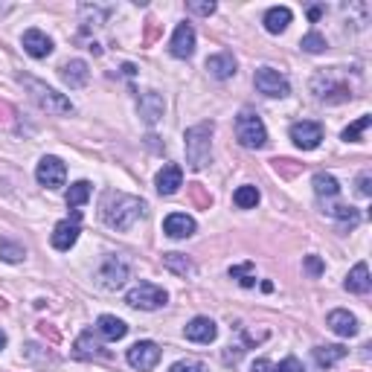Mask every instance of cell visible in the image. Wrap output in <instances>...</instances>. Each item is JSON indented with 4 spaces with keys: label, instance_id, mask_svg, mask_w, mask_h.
Instances as JSON below:
<instances>
[{
    "label": "cell",
    "instance_id": "cell-28",
    "mask_svg": "<svg viewBox=\"0 0 372 372\" xmlns=\"http://www.w3.org/2000/svg\"><path fill=\"white\" fill-rule=\"evenodd\" d=\"M163 265H166L169 271H175L177 277H189V273L195 271V265H192L184 253H163Z\"/></svg>",
    "mask_w": 372,
    "mask_h": 372
},
{
    "label": "cell",
    "instance_id": "cell-35",
    "mask_svg": "<svg viewBox=\"0 0 372 372\" xmlns=\"http://www.w3.org/2000/svg\"><path fill=\"white\" fill-rule=\"evenodd\" d=\"M169 372H210L206 369V364H201V361H177V364H172V369Z\"/></svg>",
    "mask_w": 372,
    "mask_h": 372
},
{
    "label": "cell",
    "instance_id": "cell-22",
    "mask_svg": "<svg viewBox=\"0 0 372 372\" xmlns=\"http://www.w3.org/2000/svg\"><path fill=\"white\" fill-rule=\"evenodd\" d=\"M96 332H99L105 340H122L128 335V326L114 314H102L99 320H96Z\"/></svg>",
    "mask_w": 372,
    "mask_h": 372
},
{
    "label": "cell",
    "instance_id": "cell-18",
    "mask_svg": "<svg viewBox=\"0 0 372 372\" xmlns=\"http://www.w3.org/2000/svg\"><path fill=\"white\" fill-rule=\"evenodd\" d=\"M23 50L30 52L32 59H47L52 52V41L41 30H26L23 32Z\"/></svg>",
    "mask_w": 372,
    "mask_h": 372
},
{
    "label": "cell",
    "instance_id": "cell-27",
    "mask_svg": "<svg viewBox=\"0 0 372 372\" xmlns=\"http://www.w3.org/2000/svg\"><path fill=\"white\" fill-rule=\"evenodd\" d=\"M90 201V184L88 181H76L70 189H67V206L70 210H79L81 204Z\"/></svg>",
    "mask_w": 372,
    "mask_h": 372
},
{
    "label": "cell",
    "instance_id": "cell-4",
    "mask_svg": "<svg viewBox=\"0 0 372 372\" xmlns=\"http://www.w3.org/2000/svg\"><path fill=\"white\" fill-rule=\"evenodd\" d=\"M236 137L244 148H262L268 143V131L262 117L256 111H242L236 117Z\"/></svg>",
    "mask_w": 372,
    "mask_h": 372
},
{
    "label": "cell",
    "instance_id": "cell-9",
    "mask_svg": "<svg viewBox=\"0 0 372 372\" xmlns=\"http://www.w3.org/2000/svg\"><path fill=\"white\" fill-rule=\"evenodd\" d=\"M128 364L134 369H140V372H148V369H155L157 361H160V346L155 340H137L134 346L128 349Z\"/></svg>",
    "mask_w": 372,
    "mask_h": 372
},
{
    "label": "cell",
    "instance_id": "cell-10",
    "mask_svg": "<svg viewBox=\"0 0 372 372\" xmlns=\"http://www.w3.org/2000/svg\"><path fill=\"white\" fill-rule=\"evenodd\" d=\"M291 140L302 151H314L317 146L323 143V126H320V122H311V119L294 122V126H291Z\"/></svg>",
    "mask_w": 372,
    "mask_h": 372
},
{
    "label": "cell",
    "instance_id": "cell-36",
    "mask_svg": "<svg viewBox=\"0 0 372 372\" xmlns=\"http://www.w3.org/2000/svg\"><path fill=\"white\" fill-rule=\"evenodd\" d=\"M186 9L195 12V15H213L215 3H213V0H206V3H198V0H192V3H186Z\"/></svg>",
    "mask_w": 372,
    "mask_h": 372
},
{
    "label": "cell",
    "instance_id": "cell-8",
    "mask_svg": "<svg viewBox=\"0 0 372 372\" xmlns=\"http://www.w3.org/2000/svg\"><path fill=\"white\" fill-rule=\"evenodd\" d=\"M35 177H38V184L41 186H47V189H61L64 181H67V166L59 160V157H41L38 163V169H35Z\"/></svg>",
    "mask_w": 372,
    "mask_h": 372
},
{
    "label": "cell",
    "instance_id": "cell-42",
    "mask_svg": "<svg viewBox=\"0 0 372 372\" xmlns=\"http://www.w3.org/2000/svg\"><path fill=\"white\" fill-rule=\"evenodd\" d=\"M3 346H6V335H3V332H0V349H3Z\"/></svg>",
    "mask_w": 372,
    "mask_h": 372
},
{
    "label": "cell",
    "instance_id": "cell-34",
    "mask_svg": "<svg viewBox=\"0 0 372 372\" xmlns=\"http://www.w3.org/2000/svg\"><path fill=\"white\" fill-rule=\"evenodd\" d=\"M251 268H253L251 262H244L242 268H230V277H233V280H236V277H242L239 282H242L244 288H253V285H256V280H253V277H247V273H251Z\"/></svg>",
    "mask_w": 372,
    "mask_h": 372
},
{
    "label": "cell",
    "instance_id": "cell-30",
    "mask_svg": "<svg viewBox=\"0 0 372 372\" xmlns=\"http://www.w3.org/2000/svg\"><path fill=\"white\" fill-rule=\"evenodd\" d=\"M326 213L340 218V222L349 224V227H358V222H361V213H358L355 206H326Z\"/></svg>",
    "mask_w": 372,
    "mask_h": 372
},
{
    "label": "cell",
    "instance_id": "cell-5",
    "mask_svg": "<svg viewBox=\"0 0 372 372\" xmlns=\"http://www.w3.org/2000/svg\"><path fill=\"white\" fill-rule=\"evenodd\" d=\"M166 300H169V294L163 291L160 285H155V282H140L137 288H131L128 297H126L128 306L131 309H140V311L163 309V306H166Z\"/></svg>",
    "mask_w": 372,
    "mask_h": 372
},
{
    "label": "cell",
    "instance_id": "cell-41",
    "mask_svg": "<svg viewBox=\"0 0 372 372\" xmlns=\"http://www.w3.org/2000/svg\"><path fill=\"white\" fill-rule=\"evenodd\" d=\"M320 15H323V6H314V9H309V18H311V21H317Z\"/></svg>",
    "mask_w": 372,
    "mask_h": 372
},
{
    "label": "cell",
    "instance_id": "cell-38",
    "mask_svg": "<svg viewBox=\"0 0 372 372\" xmlns=\"http://www.w3.org/2000/svg\"><path fill=\"white\" fill-rule=\"evenodd\" d=\"M358 192H361L364 198L372 195V175L369 172H361V177H358Z\"/></svg>",
    "mask_w": 372,
    "mask_h": 372
},
{
    "label": "cell",
    "instance_id": "cell-16",
    "mask_svg": "<svg viewBox=\"0 0 372 372\" xmlns=\"http://www.w3.org/2000/svg\"><path fill=\"white\" fill-rule=\"evenodd\" d=\"M163 233H166L169 239H189L192 233H195V218H189L186 213H172V215H166V222H163Z\"/></svg>",
    "mask_w": 372,
    "mask_h": 372
},
{
    "label": "cell",
    "instance_id": "cell-25",
    "mask_svg": "<svg viewBox=\"0 0 372 372\" xmlns=\"http://www.w3.org/2000/svg\"><path fill=\"white\" fill-rule=\"evenodd\" d=\"M314 192H317V198H337L340 195L337 177L329 175V172H317L314 175Z\"/></svg>",
    "mask_w": 372,
    "mask_h": 372
},
{
    "label": "cell",
    "instance_id": "cell-7",
    "mask_svg": "<svg viewBox=\"0 0 372 372\" xmlns=\"http://www.w3.org/2000/svg\"><path fill=\"white\" fill-rule=\"evenodd\" d=\"M96 280H99V285L108 288V291H119L128 280V262L122 256H108L102 262L99 273H96Z\"/></svg>",
    "mask_w": 372,
    "mask_h": 372
},
{
    "label": "cell",
    "instance_id": "cell-12",
    "mask_svg": "<svg viewBox=\"0 0 372 372\" xmlns=\"http://www.w3.org/2000/svg\"><path fill=\"white\" fill-rule=\"evenodd\" d=\"M169 50L175 59H192V52H195V30H192L189 23H181L172 35Z\"/></svg>",
    "mask_w": 372,
    "mask_h": 372
},
{
    "label": "cell",
    "instance_id": "cell-20",
    "mask_svg": "<svg viewBox=\"0 0 372 372\" xmlns=\"http://www.w3.org/2000/svg\"><path fill=\"white\" fill-rule=\"evenodd\" d=\"M61 79H64V85H70V88H85L88 79H90L88 61H81V59L67 61V64L61 67Z\"/></svg>",
    "mask_w": 372,
    "mask_h": 372
},
{
    "label": "cell",
    "instance_id": "cell-17",
    "mask_svg": "<svg viewBox=\"0 0 372 372\" xmlns=\"http://www.w3.org/2000/svg\"><path fill=\"white\" fill-rule=\"evenodd\" d=\"M326 326L332 329L337 337H355V335H358V317L349 314V311H343V309H337V311L329 314V317H326Z\"/></svg>",
    "mask_w": 372,
    "mask_h": 372
},
{
    "label": "cell",
    "instance_id": "cell-39",
    "mask_svg": "<svg viewBox=\"0 0 372 372\" xmlns=\"http://www.w3.org/2000/svg\"><path fill=\"white\" fill-rule=\"evenodd\" d=\"M277 372H306V369H302V364L297 361V358H285V361L277 366Z\"/></svg>",
    "mask_w": 372,
    "mask_h": 372
},
{
    "label": "cell",
    "instance_id": "cell-14",
    "mask_svg": "<svg viewBox=\"0 0 372 372\" xmlns=\"http://www.w3.org/2000/svg\"><path fill=\"white\" fill-rule=\"evenodd\" d=\"M155 184H157V192H160V195H175V192L184 186V169L177 166V163H166V166L157 172Z\"/></svg>",
    "mask_w": 372,
    "mask_h": 372
},
{
    "label": "cell",
    "instance_id": "cell-21",
    "mask_svg": "<svg viewBox=\"0 0 372 372\" xmlns=\"http://www.w3.org/2000/svg\"><path fill=\"white\" fill-rule=\"evenodd\" d=\"M343 288H346L349 294H369L372 280H369V268L364 265V262H358V265L349 271V277H346V282H343Z\"/></svg>",
    "mask_w": 372,
    "mask_h": 372
},
{
    "label": "cell",
    "instance_id": "cell-24",
    "mask_svg": "<svg viewBox=\"0 0 372 372\" xmlns=\"http://www.w3.org/2000/svg\"><path fill=\"white\" fill-rule=\"evenodd\" d=\"M346 346H340V343H335V346H317L314 349V361L320 369H329V366H335L337 361H343L346 358Z\"/></svg>",
    "mask_w": 372,
    "mask_h": 372
},
{
    "label": "cell",
    "instance_id": "cell-6",
    "mask_svg": "<svg viewBox=\"0 0 372 372\" xmlns=\"http://www.w3.org/2000/svg\"><path fill=\"white\" fill-rule=\"evenodd\" d=\"M253 81H256V90L265 93V96H271V99H282V96L291 93V85H288V79H285L280 70H273V67H259L256 76H253Z\"/></svg>",
    "mask_w": 372,
    "mask_h": 372
},
{
    "label": "cell",
    "instance_id": "cell-33",
    "mask_svg": "<svg viewBox=\"0 0 372 372\" xmlns=\"http://www.w3.org/2000/svg\"><path fill=\"white\" fill-rule=\"evenodd\" d=\"M26 256V251L21 244H12V242H0V259L3 262H12V265H15V262H21Z\"/></svg>",
    "mask_w": 372,
    "mask_h": 372
},
{
    "label": "cell",
    "instance_id": "cell-3",
    "mask_svg": "<svg viewBox=\"0 0 372 372\" xmlns=\"http://www.w3.org/2000/svg\"><path fill=\"white\" fill-rule=\"evenodd\" d=\"M21 85L32 93V99L44 108L47 114H73V102L64 99L61 93H56L52 88H47L44 81H38L32 76H21Z\"/></svg>",
    "mask_w": 372,
    "mask_h": 372
},
{
    "label": "cell",
    "instance_id": "cell-26",
    "mask_svg": "<svg viewBox=\"0 0 372 372\" xmlns=\"http://www.w3.org/2000/svg\"><path fill=\"white\" fill-rule=\"evenodd\" d=\"M76 355H79V358H108V352H105L102 343L93 340V332H85V335L76 340Z\"/></svg>",
    "mask_w": 372,
    "mask_h": 372
},
{
    "label": "cell",
    "instance_id": "cell-37",
    "mask_svg": "<svg viewBox=\"0 0 372 372\" xmlns=\"http://www.w3.org/2000/svg\"><path fill=\"white\" fill-rule=\"evenodd\" d=\"M306 271L311 273V277H320V273L326 271L323 259H320V256H306Z\"/></svg>",
    "mask_w": 372,
    "mask_h": 372
},
{
    "label": "cell",
    "instance_id": "cell-31",
    "mask_svg": "<svg viewBox=\"0 0 372 372\" xmlns=\"http://www.w3.org/2000/svg\"><path fill=\"white\" fill-rule=\"evenodd\" d=\"M369 126H372V117H369V114H364L358 122H352L349 128H343V134H340V137H343L346 143H358V140H361V134H364Z\"/></svg>",
    "mask_w": 372,
    "mask_h": 372
},
{
    "label": "cell",
    "instance_id": "cell-2",
    "mask_svg": "<svg viewBox=\"0 0 372 372\" xmlns=\"http://www.w3.org/2000/svg\"><path fill=\"white\" fill-rule=\"evenodd\" d=\"M213 122H198L184 134V146H186V163L189 169H206L213 163Z\"/></svg>",
    "mask_w": 372,
    "mask_h": 372
},
{
    "label": "cell",
    "instance_id": "cell-23",
    "mask_svg": "<svg viewBox=\"0 0 372 372\" xmlns=\"http://www.w3.org/2000/svg\"><path fill=\"white\" fill-rule=\"evenodd\" d=\"M291 18H294V15H291V9H288V6H273V9L265 12V30L273 32V35H280V32L288 30Z\"/></svg>",
    "mask_w": 372,
    "mask_h": 372
},
{
    "label": "cell",
    "instance_id": "cell-13",
    "mask_svg": "<svg viewBox=\"0 0 372 372\" xmlns=\"http://www.w3.org/2000/svg\"><path fill=\"white\" fill-rule=\"evenodd\" d=\"M186 340L192 343H213L218 337V326L210 320V317H195V320H189L186 329H184Z\"/></svg>",
    "mask_w": 372,
    "mask_h": 372
},
{
    "label": "cell",
    "instance_id": "cell-15",
    "mask_svg": "<svg viewBox=\"0 0 372 372\" xmlns=\"http://www.w3.org/2000/svg\"><path fill=\"white\" fill-rule=\"evenodd\" d=\"M137 108H140V117L148 122V126H155V122L163 117V111H166V102H163L160 93L146 90V93H140V99H137Z\"/></svg>",
    "mask_w": 372,
    "mask_h": 372
},
{
    "label": "cell",
    "instance_id": "cell-11",
    "mask_svg": "<svg viewBox=\"0 0 372 372\" xmlns=\"http://www.w3.org/2000/svg\"><path fill=\"white\" fill-rule=\"evenodd\" d=\"M79 215L81 213L73 210V218H64V222L56 224V230H52V247H56V251H70V247L79 242V233H81Z\"/></svg>",
    "mask_w": 372,
    "mask_h": 372
},
{
    "label": "cell",
    "instance_id": "cell-29",
    "mask_svg": "<svg viewBox=\"0 0 372 372\" xmlns=\"http://www.w3.org/2000/svg\"><path fill=\"white\" fill-rule=\"evenodd\" d=\"M233 201H236V206L239 210H253V206L259 204V189L256 186H239L236 189V195H233Z\"/></svg>",
    "mask_w": 372,
    "mask_h": 372
},
{
    "label": "cell",
    "instance_id": "cell-19",
    "mask_svg": "<svg viewBox=\"0 0 372 372\" xmlns=\"http://www.w3.org/2000/svg\"><path fill=\"white\" fill-rule=\"evenodd\" d=\"M206 70H210L213 79L224 81L230 76H236V59H233L230 52H215V56L206 59Z\"/></svg>",
    "mask_w": 372,
    "mask_h": 372
},
{
    "label": "cell",
    "instance_id": "cell-40",
    "mask_svg": "<svg viewBox=\"0 0 372 372\" xmlns=\"http://www.w3.org/2000/svg\"><path fill=\"white\" fill-rule=\"evenodd\" d=\"M251 372H277V366H273L271 361H265V358H259V361L253 364V369Z\"/></svg>",
    "mask_w": 372,
    "mask_h": 372
},
{
    "label": "cell",
    "instance_id": "cell-1",
    "mask_svg": "<svg viewBox=\"0 0 372 372\" xmlns=\"http://www.w3.org/2000/svg\"><path fill=\"white\" fill-rule=\"evenodd\" d=\"M146 201L134 198V195H126V192H114L108 189L102 195V222L114 230H131L140 218L146 215Z\"/></svg>",
    "mask_w": 372,
    "mask_h": 372
},
{
    "label": "cell",
    "instance_id": "cell-32",
    "mask_svg": "<svg viewBox=\"0 0 372 372\" xmlns=\"http://www.w3.org/2000/svg\"><path fill=\"white\" fill-rule=\"evenodd\" d=\"M300 47L306 50V52H311V56H317V52H326L329 44H326V38H323L320 32H309L306 38L300 41Z\"/></svg>",
    "mask_w": 372,
    "mask_h": 372
},
{
    "label": "cell",
    "instance_id": "cell-43",
    "mask_svg": "<svg viewBox=\"0 0 372 372\" xmlns=\"http://www.w3.org/2000/svg\"><path fill=\"white\" fill-rule=\"evenodd\" d=\"M3 12H6V6H0V15H3Z\"/></svg>",
    "mask_w": 372,
    "mask_h": 372
}]
</instances>
